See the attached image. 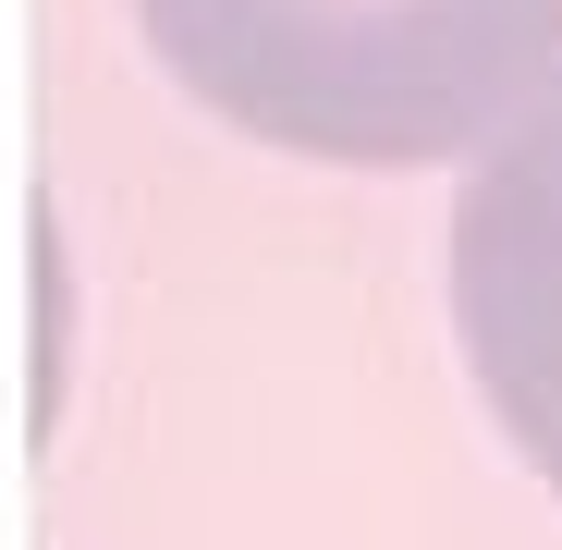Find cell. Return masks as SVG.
Segmentation results:
<instances>
[{"label": "cell", "instance_id": "1", "mask_svg": "<svg viewBox=\"0 0 562 550\" xmlns=\"http://www.w3.org/2000/svg\"><path fill=\"white\" fill-rule=\"evenodd\" d=\"M147 49L233 135L416 171L490 147L562 61V0H135Z\"/></svg>", "mask_w": 562, "mask_h": 550}, {"label": "cell", "instance_id": "2", "mask_svg": "<svg viewBox=\"0 0 562 550\" xmlns=\"http://www.w3.org/2000/svg\"><path fill=\"white\" fill-rule=\"evenodd\" d=\"M452 330L502 440L562 490V74L452 197Z\"/></svg>", "mask_w": 562, "mask_h": 550}]
</instances>
